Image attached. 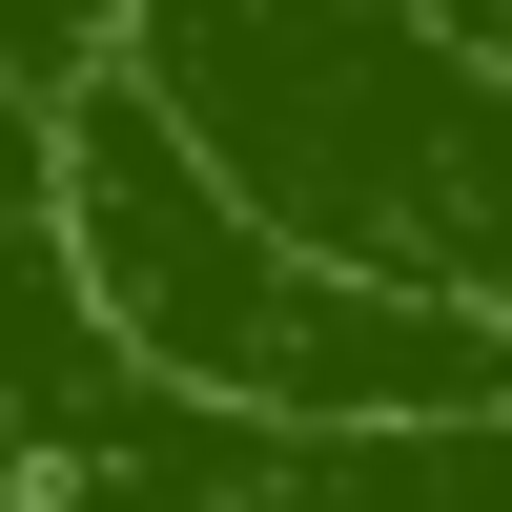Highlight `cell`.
Listing matches in <instances>:
<instances>
[{"mask_svg": "<svg viewBox=\"0 0 512 512\" xmlns=\"http://www.w3.org/2000/svg\"><path fill=\"white\" fill-rule=\"evenodd\" d=\"M41 226H62V287L103 308L123 369H164L185 410H246V431H431V410H512V328L431 308V287H369L328 246H287L144 82H82L62 144H41Z\"/></svg>", "mask_w": 512, "mask_h": 512, "instance_id": "cell-1", "label": "cell"}, {"mask_svg": "<svg viewBox=\"0 0 512 512\" xmlns=\"http://www.w3.org/2000/svg\"><path fill=\"white\" fill-rule=\"evenodd\" d=\"M103 62H123V0H0V82L21 103H82Z\"/></svg>", "mask_w": 512, "mask_h": 512, "instance_id": "cell-3", "label": "cell"}, {"mask_svg": "<svg viewBox=\"0 0 512 512\" xmlns=\"http://www.w3.org/2000/svg\"><path fill=\"white\" fill-rule=\"evenodd\" d=\"M123 82L287 246L512 328V62L451 0H123Z\"/></svg>", "mask_w": 512, "mask_h": 512, "instance_id": "cell-2", "label": "cell"}]
</instances>
